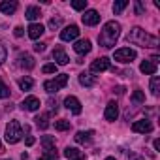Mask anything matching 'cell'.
<instances>
[{
    "instance_id": "cell-21",
    "label": "cell",
    "mask_w": 160,
    "mask_h": 160,
    "mask_svg": "<svg viewBox=\"0 0 160 160\" xmlns=\"http://www.w3.org/2000/svg\"><path fill=\"white\" fill-rule=\"evenodd\" d=\"M40 15H42L40 8H36V6H30V8H27V13H25V17H27L28 21H36V19H40Z\"/></svg>"
},
{
    "instance_id": "cell-12",
    "label": "cell",
    "mask_w": 160,
    "mask_h": 160,
    "mask_svg": "<svg viewBox=\"0 0 160 160\" xmlns=\"http://www.w3.org/2000/svg\"><path fill=\"white\" fill-rule=\"evenodd\" d=\"M64 106H66L73 115H79V113H81V102H79L75 96H68V98L64 100Z\"/></svg>"
},
{
    "instance_id": "cell-19",
    "label": "cell",
    "mask_w": 160,
    "mask_h": 160,
    "mask_svg": "<svg viewBox=\"0 0 160 160\" xmlns=\"http://www.w3.org/2000/svg\"><path fill=\"white\" fill-rule=\"evenodd\" d=\"M15 10H17V2H13V0H4V2H0V12L6 13V15H12Z\"/></svg>"
},
{
    "instance_id": "cell-5",
    "label": "cell",
    "mask_w": 160,
    "mask_h": 160,
    "mask_svg": "<svg viewBox=\"0 0 160 160\" xmlns=\"http://www.w3.org/2000/svg\"><path fill=\"white\" fill-rule=\"evenodd\" d=\"M136 57H138V55H136V51H134V49H130V47H121V49H117V51H115V55H113V58H115L117 62H122V64L132 62Z\"/></svg>"
},
{
    "instance_id": "cell-34",
    "label": "cell",
    "mask_w": 160,
    "mask_h": 160,
    "mask_svg": "<svg viewBox=\"0 0 160 160\" xmlns=\"http://www.w3.org/2000/svg\"><path fill=\"white\" fill-rule=\"evenodd\" d=\"M42 72H43V73H55V72H57V64H45V66L42 68Z\"/></svg>"
},
{
    "instance_id": "cell-15",
    "label": "cell",
    "mask_w": 160,
    "mask_h": 160,
    "mask_svg": "<svg viewBox=\"0 0 160 160\" xmlns=\"http://www.w3.org/2000/svg\"><path fill=\"white\" fill-rule=\"evenodd\" d=\"M53 60H55V64L58 66H64V64H68L70 62V58H68V55L64 53V49H60V47H57L55 51H53Z\"/></svg>"
},
{
    "instance_id": "cell-7",
    "label": "cell",
    "mask_w": 160,
    "mask_h": 160,
    "mask_svg": "<svg viewBox=\"0 0 160 160\" xmlns=\"http://www.w3.org/2000/svg\"><path fill=\"white\" fill-rule=\"evenodd\" d=\"M132 132H136V134H149V132H152V124H151L147 119L136 121V122L132 124Z\"/></svg>"
},
{
    "instance_id": "cell-25",
    "label": "cell",
    "mask_w": 160,
    "mask_h": 160,
    "mask_svg": "<svg viewBox=\"0 0 160 160\" xmlns=\"http://www.w3.org/2000/svg\"><path fill=\"white\" fill-rule=\"evenodd\" d=\"M32 85H34V81H32L30 77H23V79H19V87H21V91H30Z\"/></svg>"
},
{
    "instance_id": "cell-11",
    "label": "cell",
    "mask_w": 160,
    "mask_h": 160,
    "mask_svg": "<svg viewBox=\"0 0 160 160\" xmlns=\"http://www.w3.org/2000/svg\"><path fill=\"white\" fill-rule=\"evenodd\" d=\"M104 117H106V121H117V117H119V106H117V102H109L108 106H106V111H104Z\"/></svg>"
},
{
    "instance_id": "cell-22",
    "label": "cell",
    "mask_w": 160,
    "mask_h": 160,
    "mask_svg": "<svg viewBox=\"0 0 160 160\" xmlns=\"http://www.w3.org/2000/svg\"><path fill=\"white\" fill-rule=\"evenodd\" d=\"M149 87H151V92H152L154 96H158V92H160V77H158V75H152Z\"/></svg>"
},
{
    "instance_id": "cell-35",
    "label": "cell",
    "mask_w": 160,
    "mask_h": 160,
    "mask_svg": "<svg viewBox=\"0 0 160 160\" xmlns=\"http://www.w3.org/2000/svg\"><path fill=\"white\" fill-rule=\"evenodd\" d=\"M6 57H8V51H6V47H4L2 43H0V64H4Z\"/></svg>"
},
{
    "instance_id": "cell-33",
    "label": "cell",
    "mask_w": 160,
    "mask_h": 160,
    "mask_svg": "<svg viewBox=\"0 0 160 160\" xmlns=\"http://www.w3.org/2000/svg\"><path fill=\"white\" fill-rule=\"evenodd\" d=\"M60 25H62V19H60V17H53V19L49 21V28H51V30L60 28Z\"/></svg>"
},
{
    "instance_id": "cell-38",
    "label": "cell",
    "mask_w": 160,
    "mask_h": 160,
    "mask_svg": "<svg viewBox=\"0 0 160 160\" xmlns=\"http://www.w3.org/2000/svg\"><path fill=\"white\" fill-rule=\"evenodd\" d=\"M136 13H138V15L143 13V6H141V2H136Z\"/></svg>"
},
{
    "instance_id": "cell-18",
    "label": "cell",
    "mask_w": 160,
    "mask_h": 160,
    "mask_svg": "<svg viewBox=\"0 0 160 160\" xmlns=\"http://www.w3.org/2000/svg\"><path fill=\"white\" fill-rule=\"evenodd\" d=\"M34 58L30 57V55H27V53H21L19 55V66L21 68H25V70H32L34 68Z\"/></svg>"
},
{
    "instance_id": "cell-13",
    "label": "cell",
    "mask_w": 160,
    "mask_h": 160,
    "mask_svg": "<svg viewBox=\"0 0 160 160\" xmlns=\"http://www.w3.org/2000/svg\"><path fill=\"white\" fill-rule=\"evenodd\" d=\"M21 108L27 109V111H38L40 109V100L36 96H27L23 102H21Z\"/></svg>"
},
{
    "instance_id": "cell-2",
    "label": "cell",
    "mask_w": 160,
    "mask_h": 160,
    "mask_svg": "<svg viewBox=\"0 0 160 160\" xmlns=\"http://www.w3.org/2000/svg\"><path fill=\"white\" fill-rule=\"evenodd\" d=\"M126 40L130 43H134V45H139V47H156L158 45V38L152 36V34H149V32H145L139 27L132 28L130 34L126 36Z\"/></svg>"
},
{
    "instance_id": "cell-42",
    "label": "cell",
    "mask_w": 160,
    "mask_h": 160,
    "mask_svg": "<svg viewBox=\"0 0 160 160\" xmlns=\"http://www.w3.org/2000/svg\"><path fill=\"white\" fill-rule=\"evenodd\" d=\"M72 160H85V156H77V158H72Z\"/></svg>"
},
{
    "instance_id": "cell-43",
    "label": "cell",
    "mask_w": 160,
    "mask_h": 160,
    "mask_svg": "<svg viewBox=\"0 0 160 160\" xmlns=\"http://www.w3.org/2000/svg\"><path fill=\"white\" fill-rule=\"evenodd\" d=\"M106 160H115V158H113V156H108V158H106Z\"/></svg>"
},
{
    "instance_id": "cell-26",
    "label": "cell",
    "mask_w": 160,
    "mask_h": 160,
    "mask_svg": "<svg viewBox=\"0 0 160 160\" xmlns=\"http://www.w3.org/2000/svg\"><path fill=\"white\" fill-rule=\"evenodd\" d=\"M130 100H132L134 104H143V102H145V94H143V91H134Z\"/></svg>"
},
{
    "instance_id": "cell-32",
    "label": "cell",
    "mask_w": 160,
    "mask_h": 160,
    "mask_svg": "<svg viewBox=\"0 0 160 160\" xmlns=\"http://www.w3.org/2000/svg\"><path fill=\"white\" fill-rule=\"evenodd\" d=\"M0 98H10V89H8V85L6 83H2V81H0Z\"/></svg>"
},
{
    "instance_id": "cell-4",
    "label": "cell",
    "mask_w": 160,
    "mask_h": 160,
    "mask_svg": "<svg viewBox=\"0 0 160 160\" xmlns=\"http://www.w3.org/2000/svg\"><path fill=\"white\" fill-rule=\"evenodd\" d=\"M23 138V128L17 121H10L6 126V141L8 143H17Z\"/></svg>"
},
{
    "instance_id": "cell-37",
    "label": "cell",
    "mask_w": 160,
    "mask_h": 160,
    "mask_svg": "<svg viewBox=\"0 0 160 160\" xmlns=\"http://www.w3.org/2000/svg\"><path fill=\"white\" fill-rule=\"evenodd\" d=\"M34 51H36V53H43V51H45V43H36V45H34Z\"/></svg>"
},
{
    "instance_id": "cell-17",
    "label": "cell",
    "mask_w": 160,
    "mask_h": 160,
    "mask_svg": "<svg viewBox=\"0 0 160 160\" xmlns=\"http://www.w3.org/2000/svg\"><path fill=\"white\" fill-rule=\"evenodd\" d=\"M43 32H45V28H43L40 23H32V25L28 27V38H32V40H38Z\"/></svg>"
},
{
    "instance_id": "cell-28",
    "label": "cell",
    "mask_w": 160,
    "mask_h": 160,
    "mask_svg": "<svg viewBox=\"0 0 160 160\" xmlns=\"http://www.w3.org/2000/svg\"><path fill=\"white\" fill-rule=\"evenodd\" d=\"M72 8L77 10V12L87 10V0H73V2H72Z\"/></svg>"
},
{
    "instance_id": "cell-44",
    "label": "cell",
    "mask_w": 160,
    "mask_h": 160,
    "mask_svg": "<svg viewBox=\"0 0 160 160\" xmlns=\"http://www.w3.org/2000/svg\"><path fill=\"white\" fill-rule=\"evenodd\" d=\"M0 149H2V141H0Z\"/></svg>"
},
{
    "instance_id": "cell-24",
    "label": "cell",
    "mask_w": 160,
    "mask_h": 160,
    "mask_svg": "<svg viewBox=\"0 0 160 160\" xmlns=\"http://www.w3.org/2000/svg\"><path fill=\"white\" fill-rule=\"evenodd\" d=\"M42 145H43L45 151L55 149V138H53V136H43V138H42Z\"/></svg>"
},
{
    "instance_id": "cell-36",
    "label": "cell",
    "mask_w": 160,
    "mask_h": 160,
    "mask_svg": "<svg viewBox=\"0 0 160 160\" xmlns=\"http://www.w3.org/2000/svg\"><path fill=\"white\" fill-rule=\"evenodd\" d=\"M13 34H15L17 38H21V36L25 34V28H23V27H15V30H13Z\"/></svg>"
},
{
    "instance_id": "cell-1",
    "label": "cell",
    "mask_w": 160,
    "mask_h": 160,
    "mask_svg": "<svg viewBox=\"0 0 160 160\" xmlns=\"http://www.w3.org/2000/svg\"><path fill=\"white\" fill-rule=\"evenodd\" d=\"M119 36H121V25L117 21H109V23L104 25V28H102V32L98 36V42H100L102 47L109 49V47L115 45V42L119 40Z\"/></svg>"
},
{
    "instance_id": "cell-6",
    "label": "cell",
    "mask_w": 160,
    "mask_h": 160,
    "mask_svg": "<svg viewBox=\"0 0 160 160\" xmlns=\"http://www.w3.org/2000/svg\"><path fill=\"white\" fill-rule=\"evenodd\" d=\"M109 68H111V64H109V58H106V57H100V58H96L91 64V72L92 73H102V72H106Z\"/></svg>"
},
{
    "instance_id": "cell-10",
    "label": "cell",
    "mask_w": 160,
    "mask_h": 160,
    "mask_svg": "<svg viewBox=\"0 0 160 160\" xmlns=\"http://www.w3.org/2000/svg\"><path fill=\"white\" fill-rule=\"evenodd\" d=\"M92 136H94V132H92V130H87V132L79 130L73 138H75V141H77L79 145H91V143H92Z\"/></svg>"
},
{
    "instance_id": "cell-8",
    "label": "cell",
    "mask_w": 160,
    "mask_h": 160,
    "mask_svg": "<svg viewBox=\"0 0 160 160\" xmlns=\"http://www.w3.org/2000/svg\"><path fill=\"white\" fill-rule=\"evenodd\" d=\"M81 19H83V23H85L87 27H94V25L100 23V13H98L96 10H87Z\"/></svg>"
},
{
    "instance_id": "cell-23",
    "label": "cell",
    "mask_w": 160,
    "mask_h": 160,
    "mask_svg": "<svg viewBox=\"0 0 160 160\" xmlns=\"http://www.w3.org/2000/svg\"><path fill=\"white\" fill-rule=\"evenodd\" d=\"M34 121H36V126L42 128V130H45V128L49 126V117H47V115H38Z\"/></svg>"
},
{
    "instance_id": "cell-3",
    "label": "cell",
    "mask_w": 160,
    "mask_h": 160,
    "mask_svg": "<svg viewBox=\"0 0 160 160\" xmlns=\"http://www.w3.org/2000/svg\"><path fill=\"white\" fill-rule=\"evenodd\" d=\"M66 85H68V73H60V75H57L55 79L45 81V83H43V89H45L49 94H53V92H58L60 89H64Z\"/></svg>"
},
{
    "instance_id": "cell-16",
    "label": "cell",
    "mask_w": 160,
    "mask_h": 160,
    "mask_svg": "<svg viewBox=\"0 0 160 160\" xmlns=\"http://www.w3.org/2000/svg\"><path fill=\"white\" fill-rule=\"evenodd\" d=\"M79 83H81L83 87H94L96 85V77L89 72H83V73H79Z\"/></svg>"
},
{
    "instance_id": "cell-29",
    "label": "cell",
    "mask_w": 160,
    "mask_h": 160,
    "mask_svg": "<svg viewBox=\"0 0 160 160\" xmlns=\"http://www.w3.org/2000/svg\"><path fill=\"white\" fill-rule=\"evenodd\" d=\"M126 6H128V0H119V2H115V4H113V12H115V15L121 13Z\"/></svg>"
},
{
    "instance_id": "cell-20",
    "label": "cell",
    "mask_w": 160,
    "mask_h": 160,
    "mask_svg": "<svg viewBox=\"0 0 160 160\" xmlns=\"http://www.w3.org/2000/svg\"><path fill=\"white\" fill-rule=\"evenodd\" d=\"M139 70H141L143 73H147V75H154V73H156V64H154L152 60H143L141 66H139Z\"/></svg>"
},
{
    "instance_id": "cell-9",
    "label": "cell",
    "mask_w": 160,
    "mask_h": 160,
    "mask_svg": "<svg viewBox=\"0 0 160 160\" xmlns=\"http://www.w3.org/2000/svg\"><path fill=\"white\" fill-rule=\"evenodd\" d=\"M79 36V28L75 27V25H70V27H66L62 32H60V40L62 42H72V40H75Z\"/></svg>"
},
{
    "instance_id": "cell-27",
    "label": "cell",
    "mask_w": 160,
    "mask_h": 160,
    "mask_svg": "<svg viewBox=\"0 0 160 160\" xmlns=\"http://www.w3.org/2000/svg\"><path fill=\"white\" fill-rule=\"evenodd\" d=\"M64 156L66 158H77V156H81V152H79L75 147H66L64 149Z\"/></svg>"
},
{
    "instance_id": "cell-40",
    "label": "cell",
    "mask_w": 160,
    "mask_h": 160,
    "mask_svg": "<svg viewBox=\"0 0 160 160\" xmlns=\"http://www.w3.org/2000/svg\"><path fill=\"white\" fill-rule=\"evenodd\" d=\"M34 141H36V139H34L32 136H28V138H27V145H28V147H30V145H34Z\"/></svg>"
},
{
    "instance_id": "cell-14",
    "label": "cell",
    "mask_w": 160,
    "mask_h": 160,
    "mask_svg": "<svg viewBox=\"0 0 160 160\" xmlns=\"http://www.w3.org/2000/svg\"><path fill=\"white\" fill-rule=\"evenodd\" d=\"M73 51L77 55H87L91 51V40H77L73 45Z\"/></svg>"
},
{
    "instance_id": "cell-30",
    "label": "cell",
    "mask_w": 160,
    "mask_h": 160,
    "mask_svg": "<svg viewBox=\"0 0 160 160\" xmlns=\"http://www.w3.org/2000/svg\"><path fill=\"white\" fill-rule=\"evenodd\" d=\"M70 128V121H55V130L58 132H64Z\"/></svg>"
},
{
    "instance_id": "cell-31",
    "label": "cell",
    "mask_w": 160,
    "mask_h": 160,
    "mask_svg": "<svg viewBox=\"0 0 160 160\" xmlns=\"http://www.w3.org/2000/svg\"><path fill=\"white\" fill-rule=\"evenodd\" d=\"M57 158V149H49L43 152V156H40L38 160H55Z\"/></svg>"
},
{
    "instance_id": "cell-39",
    "label": "cell",
    "mask_w": 160,
    "mask_h": 160,
    "mask_svg": "<svg viewBox=\"0 0 160 160\" xmlns=\"http://www.w3.org/2000/svg\"><path fill=\"white\" fill-rule=\"evenodd\" d=\"M49 108H51L53 111H57V109H58V106H57V102H55V100H49Z\"/></svg>"
},
{
    "instance_id": "cell-41",
    "label": "cell",
    "mask_w": 160,
    "mask_h": 160,
    "mask_svg": "<svg viewBox=\"0 0 160 160\" xmlns=\"http://www.w3.org/2000/svg\"><path fill=\"white\" fill-rule=\"evenodd\" d=\"M152 145H154V151H160V141H158V139H154Z\"/></svg>"
}]
</instances>
